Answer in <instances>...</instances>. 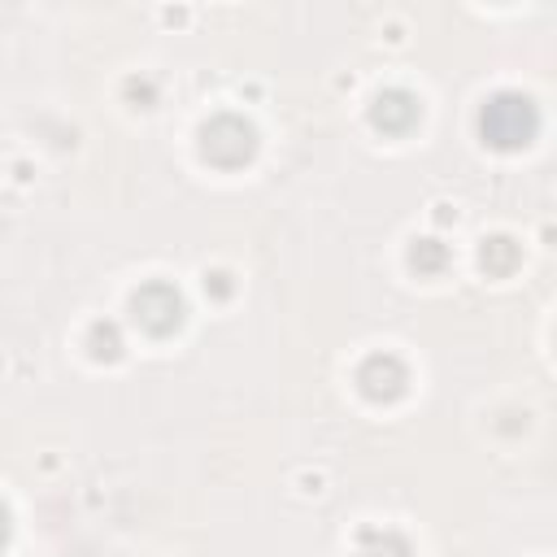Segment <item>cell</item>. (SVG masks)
<instances>
[{
    "label": "cell",
    "mask_w": 557,
    "mask_h": 557,
    "mask_svg": "<svg viewBox=\"0 0 557 557\" xmlns=\"http://www.w3.org/2000/svg\"><path fill=\"white\" fill-rule=\"evenodd\" d=\"M535 131V109L527 96H496L487 109H483V135L500 148H513V144H527Z\"/></svg>",
    "instance_id": "obj_1"
},
{
    "label": "cell",
    "mask_w": 557,
    "mask_h": 557,
    "mask_svg": "<svg viewBox=\"0 0 557 557\" xmlns=\"http://www.w3.org/2000/svg\"><path fill=\"white\" fill-rule=\"evenodd\" d=\"M0 544H4V509H0Z\"/></svg>",
    "instance_id": "obj_2"
}]
</instances>
